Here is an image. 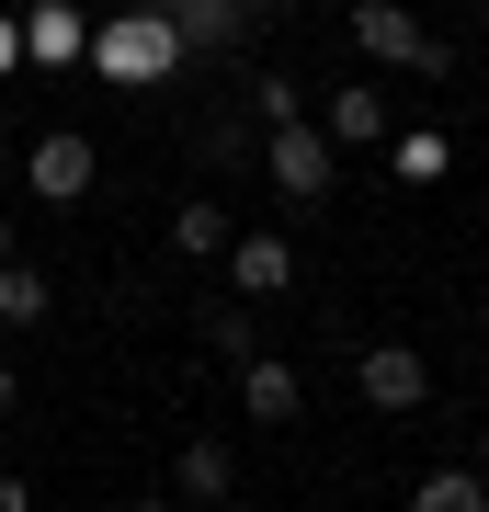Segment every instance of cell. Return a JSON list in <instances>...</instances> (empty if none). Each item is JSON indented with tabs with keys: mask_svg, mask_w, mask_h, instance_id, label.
Wrapping results in <instances>:
<instances>
[{
	"mask_svg": "<svg viewBox=\"0 0 489 512\" xmlns=\"http://www.w3.org/2000/svg\"><path fill=\"white\" fill-rule=\"evenodd\" d=\"M171 57H182L171 12H114V23H91V69H103V80H171Z\"/></svg>",
	"mask_w": 489,
	"mask_h": 512,
	"instance_id": "obj_1",
	"label": "cell"
},
{
	"mask_svg": "<svg viewBox=\"0 0 489 512\" xmlns=\"http://www.w3.org/2000/svg\"><path fill=\"white\" fill-rule=\"evenodd\" d=\"M262 171H273L285 205H319V194H330V137H319V126H273V137H262Z\"/></svg>",
	"mask_w": 489,
	"mask_h": 512,
	"instance_id": "obj_2",
	"label": "cell"
},
{
	"mask_svg": "<svg viewBox=\"0 0 489 512\" xmlns=\"http://www.w3.org/2000/svg\"><path fill=\"white\" fill-rule=\"evenodd\" d=\"M353 46H364V57H399V69H444V46L421 35L399 0H353Z\"/></svg>",
	"mask_w": 489,
	"mask_h": 512,
	"instance_id": "obj_3",
	"label": "cell"
},
{
	"mask_svg": "<svg viewBox=\"0 0 489 512\" xmlns=\"http://www.w3.org/2000/svg\"><path fill=\"white\" fill-rule=\"evenodd\" d=\"M353 387H364L376 410H421V399H433V365H421V353H399V342H376V353L353 365Z\"/></svg>",
	"mask_w": 489,
	"mask_h": 512,
	"instance_id": "obj_4",
	"label": "cell"
},
{
	"mask_svg": "<svg viewBox=\"0 0 489 512\" xmlns=\"http://www.w3.org/2000/svg\"><path fill=\"white\" fill-rule=\"evenodd\" d=\"M23 183L46 205H80L91 194V137H35V160H23Z\"/></svg>",
	"mask_w": 489,
	"mask_h": 512,
	"instance_id": "obj_5",
	"label": "cell"
},
{
	"mask_svg": "<svg viewBox=\"0 0 489 512\" xmlns=\"http://www.w3.org/2000/svg\"><path fill=\"white\" fill-rule=\"evenodd\" d=\"M23 57H35V69H69V57H91V23L69 0H35V12H23Z\"/></svg>",
	"mask_w": 489,
	"mask_h": 512,
	"instance_id": "obj_6",
	"label": "cell"
},
{
	"mask_svg": "<svg viewBox=\"0 0 489 512\" xmlns=\"http://www.w3.org/2000/svg\"><path fill=\"white\" fill-rule=\"evenodd\" d=\"M228 285H239V296H285V285H296V251H285L273 228L228 239Z\"/></svg>",
	"mask_w": 489,
	"mask_h": 512,
	"instance_id": "obj_7",
	"label": "cell"
},
{
	"mask_svg": "<svg viewBox=\"0 0 489 512\" xmlns=\"http://www.w3.org/2000/svg\"><path fill=\"white\" fill-rule=\"evenodd\" d=\"M296 399H308V387H296L285 353H251V365H239V410L251 421H296Z\"/></svg>",
	"mask_w": 489,
	"mask_h": 512,
	"instance_id": "obj_8",
	"label": "cell"
},
{
	"mask_svg": "<svg viewBox=\"0 0 489 512\" xmlns=\"http://www.w3.org/2000/svg\"><path fill=\"white\" fill-rule=\"evenodd\" d=\"M319 137H330V148H376V137H387V92H376V80H342Z\"/></svg>",
	"mask_w": 489,
	"mask_h": 512,
	"instance_id": "obj_9",
	"label": "cell"
},
{
	"mask_svg": "<svg viewBox=\"0 0 489 512\" xmlns=\"http://www.w3.org/2000/svg\"><path fill=\"white\" fill-rule=\"evenodd\" d=\"M171 501L217 512V501H228V444H182V456H171Z\"/></svg>",
	"mask_w": 489,
	"mask_h": 512,
	"instance_id": "obj_10",
	"label": "cell"
},
{
	"mask_svg": "<svg viewBox=\"0 0 489 512\" xmlns=\"http://www.w3.org/2000/svg\"><path fill=\"white\" fill-rule=\"evenodd\" d=\"M410 512H489V478H467V467H433L410 490Z\"/></svg>",
	"mask_w": 489,
	"mask_h": 512,
	"instance_id": "obj_11",
	"label": "cell"
},
{
	"mask_svg": "<svg viewBox=\"0 0 489 512\" xmlns=\"http://www.w3.org/2000/svg\"><path fill=\"white\" fill-rule=\"evenodd\" d=\"M46 296H57V285L35 274V262H0V319H12V330H23V319H46Z\"/></svg>",
	"mask_w": 489,
	"mask_h": 512,
	"instance_id": "obj_12",
	"label": "cell"
},
{
	"mask_svg": "<svg viewBox=\"0 0 489 512\" xmlns=\"http://www.w3.org/2000/svg\"><path fill=\"white\" fill-rule=\"evenodd\" d=\"M205 342H217V353H239V365H251V353H262V319H251V308H205Z\"/></svg>",
	"mask_w": 489,
	"mask_h": 512,
	"instance_id": "obj_13",
	"label": "cell"
},
{
	"mask_svg": "<svg viewBox=\"0 0 489 512\" xmlns=\"http://www.w3.org/2000/svg\"><path fill=\"white\" fill-rule=\"evenodd\" d=\"M171 239H182V251H228V239H239V228L217 217V205H182V217H171Z\"/></svg>",
	"mask_w": 489,
	"mask_h": 512,
	"instance_id": "obj_14",
	"label": "cell"
},
{
	"mask_svg": "<svg viewBox=\"0 0 489 512\" xmlns=\"http://www.w3.org/2000/svg\"><path fill=\"white\" fill-rule=\"evenodd\" d=\"M239 0H171V35H228Z\"/></svg>",
	"mask_w": 489,
	"mask_h": 512,
	"instance_id": "obj_15",
	"label": "cell"
},
{
	"mask_svg": "<svg viewBox=\"0 0 489 512\" xmlns=\"http://www.w3.org/2000/svg\"><path fill=\"white\" fill-rule=\"evenodd\" d=\"M0 69H23V23H0Z\"/></svg>",
	"mask_w": 489,
	"mask_h": 512,
	"instance_id": "obj_16",
	"label": "cell"
},
{
	"mask_svg": "<svg viewBox=\"0 0 489 512\" xmlns=\"http://www.w3.org/2000/svg\"><path fill=\"white\" fill-rule=\"evenodd\" d=\"M0 512H35V490H23V478H0Z\"/></svg>",
	"mask_w": 489,
	"mask_h": 512,
	"instance_id": "obj_17",
	"label": "cell"
},
{
	"mask_svg": "<svg viewBox=\"0 0 489 512\" xmlns=\"http://www.w3.org/2000/svg\"><path fill=\"white\" fill-rule=\"evenodd\" d=\"M12 399H23V376H12V365H0V410H12Z\"/></svg>",
	"mask_w": 489,
	"mask_h": 512,
	"instance_id": "obj_18",
	"label": "cell"
},
{
	"mask_svg": "<svg viewBox=\"0 0 489 512\" xmlns=\"http://www.w3.org/2000/svg\"><path fill=\"white\" fill-rule=\"evenodd\" d=\"M0 262H12V217H0Z\"/></svg>",
	"mask_w": 489,
	"mask_h": 512,
	"instance_id": "obj_19",
	"label": "cell"
},
{
	"mask_svg": "<svg viewBox=\"0 0 489 512\" xmlns=\"http://www.w3.org/2000/svg\"><path fill=\"white\" fill-rule=\"evenodd\" d=\"M148 512H194V501H148Z\"/></svg>",
	"mask_w": 489,
	"mask_h": 512,
	"instance_id": "obj_20",
	"label": "cell"
},
{
	"mask_svg": "<svg viewBox=\"0 0 489 512\" xmlns=\"http://www.w3.org/2000/svg\"><path fill=\"white\" fill-rule=\"evenodd\" d=\"M217 512H251V501H217Z\"/></svg>",
	"mask_w": 489,
	"mask_h": 512,
	"instance_id": "obj_21",
	"label": "cell"
},
{
	"mask_svg": "<svg viewBox=\"0 0 489 512\" xmlns=\"http://www.w3.org/2000/svg\"><path fill=\"white\" fill-rule=\"evenodd\" d=\"M0 183H12V160H0Z\"/></svg>",
	"mask_w": 489,
	"mask_h": 512,
	"instance_id": "obj_22",
	"label": "cell"
},
{
	"mask_svg": "<svg viewBox=\"0 0 489 512\" xmlns=\"http://www.w3.org/2000/svg\"><path fill=\"white\" fill-rule=\"evenodd\" d=\"M160 12H171V0H160Z\"/></svg>",
	"mask_w": 489,
	"mask_h": 512,
	"instance_id": "obj_23",
	"label": "cell"
}]
</instances>
